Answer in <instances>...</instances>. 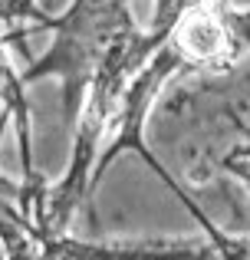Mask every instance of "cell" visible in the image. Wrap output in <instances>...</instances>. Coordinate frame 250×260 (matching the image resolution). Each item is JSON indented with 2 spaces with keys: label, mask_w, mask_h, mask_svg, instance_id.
<instances>
[{
  "label": "cell",
  "mask_w": 250,
  "mask_h": 260,
  "mask_svg": "<svg viewBox=\"0 0 250 260\" xmlns=\"http://www.w3.org/2000/svg\"><path fill=\"white\" fill-rule=\"evenodd\" d=\"M237 125L244 128V142L234 145V148H227V152H221V158L214 161V178L224 172V175L237 178V181H244L250 188V125L240 122V119H237Z\"/></svg>",
  "instance_id": "cell-1"
}]
</instances>
